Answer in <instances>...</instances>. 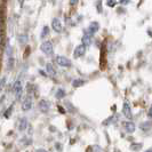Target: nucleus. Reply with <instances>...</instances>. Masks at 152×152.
Wrapping results in <instances>:
<instances>
[{
    "label": "nucleus",
    "instance_id": "obj_16",
    "mask_svg": "<svg viewBox=\"0 0 152 152\" xmlns=\"http://www.w3.org/2000/svg\"><path fill=\"white\" fill-rule=\"evenodd\" d=\"M14 66V58L13 57H9L8 58V70H12Z\"/></svg>",
    "mask_w": 152,
    "mask_h": 152
},
{
    "label": "nucleus",
    "instance_id": "obj_27",
    "mask_svg": "<svg viewBox=\"0 0 152 152\" xmlns=\"http://www.w3.org/2000/svg\"><path fill=\"white\" fill-rule=\"evenodd\" d=\"M37 152H47L46 150H42V149H40V150H37Z\"/></svg>",
    "mask_w": 152,
    "mask_h": 152
},
{
    "label": "nucleus",
    "instance_id": "obj_9",
    "mask_svg": "<svg viewBox=\"0 0 152 152\" xmlns=\"http://www.w3.org/2000/svg\"><path fill=\"white\" fill-rule=\"evenodd\" d=\"M85 53H86V47H85L83 44L81 45H78L76 47V49H75V57L78 58V57H81V56H84Z\"/></svg>",
    "mask_w": 152,
    "mask_h": 152
},
{
    "label": "nucleus",
    "instance_id": "obj_14",
    "mask_svg": "<svg viewBox=\"0 0 152 152\" xmlns=\"http://www.w3.org/2000/svg\"><path fill=\"white\" fill-rule=\"evenodd\" d=\"M48 33H49V28H48V26H44V29H42L41 33H40L41 39H44L45 37H47V36H48Z\"/></svg>",
    "mask_w": 152,
    "mask_h": 152
},
{
    "label": "nucleus",
    "instance_id": "obj_2",
    "mask_svg": "<svg viewBox=\"0 0 152 152\" xmlns=\"http://www.w3.org/2000/svg\"><path fill=\"white\" fill-rule=\"evenodd\" d=\"M56 63L60 66H63V68H71V65H72V63H71V61L69 60L68 57L62 56V55L56 56Z\"/></svg>",
    "mask_w": 152,
    "mask_h": 152
},
{
    "label": "nucleus",
    "instance_id": "obj_25",
    "mask_svg": "<svg viewBox=\"0 0 152 152\" xmlns=\"http://www.w3.org/2000/svg\"><path fill=\"white\" fill-rule=\"evenodd\" d=\"M148 115H149L150 118H152V105L150 107V109H149V112H148Z\"/></svg>",
    "mask_w": 152,
    "mask_h": 152
},
{
    "label": "nucleus",
    "instance_id": "obj_3",
    "mask_svg": "<svg viewBox=\"0 0 152 152\" xmlns=\"http://www.w3.org/2000/svg\"><path fill=\"white\" fill-rule=\"evenodd\" d=\"M40 48H41V52L45 53L46 55H50V54L53 53V45H52L50 41H45V42H42L41 46H40Z\"/></svg>",
    "mask_w": 152,
    "mask_h": 152
},
{
    "label": "nucleus",
    "instance_id": "obj_17",
    "mask_svg": "<svg viewBox=\"0 0 152 152\" xmlns=\"http://www.w3.org/2000/svg\"><path fill=\"white\" fill-rule=\"evenodd\" d=\"M64 95H65V91H64V89H58V91H57V94H56V97H57V99H61Z\"/></svg>",
    "mask_w": 152,
    "mask_h": 152
},
{
    "label": "nucleus",
    "instance_id": "obj_24",
    "mask_svg": "<svg viewBox=\"0 0 152 152\" xmlns=\"http://www.w3.org/2000/svg\"><path fill=\"white\" fill-rule=\"evenodd\" d=\"M129 2V0H120V4L121 5H127Z\"/></svg>",
    "mask_w": 152,
    "mask_h": 152
},
{
    "label": "nucleus",
    "instance_id": "obj_23",
    "mask_svg": "<svg viewBox=\"0 0 152 152\" xmlns=\"http://www.w3.org/2000/svg\"><path fill=\"white\" fill-rule=\"evenodd\" d=\"M141 148H142V145H141V144H137V145H132V149H135V150H136V149H141Z\"/></svg>",
    "mask_w": 152,
    "mask_h": 152
},
{
    "label": "nucleus",
    "instance_id": "obj_12",
    "mask_svg": "<svg viewBox=\"0 0 152 152\" xmlns=\"http://www.w3.org/2000/svg\"><path fill=\"white\" fill-rule=\"evenodd\" d=\"M83 45L85 46V47H89V46L91 45V37L89 36V34H87V33H85L84 34V37H83Z\"/></svg>",
    "mask_w": 152,
    "mask_h": 152
},
{
    "label": "nucleus",
    "instance_id": "obj_21",
    "mask_svg": "<svg viewBox=\"0 0 152 152\" xmlns=\"http://www.w3.org/2000/svg\"><path fill=\"white\" fill-rule=\"evenodd\" d=\"M97 10H99V13H102V5H101V1H99V4H97Z\"/></svg>",
    "mask_w": 152,
    "mask_h": 152
},
{
    "label": "nucleus",
    "instance_id": "obj_29",
    "mask_svg": "<svg viewBox=\"0 0 152 152\" xmlns=\"http://www.w3.org/2000/svg\"><path fill=\"white\" fill-rule=\"evenodd\" d=\"M1 54H2V47L0 46V55H1Z\"/></svg>",
    "mask_w": 152,
    "mask_h": 152
},
{
    "label": "nucleus",
    "instance_id": "obj_28",
    "mask_svg": "<svg viewBox=\"0 0 152 152\" xmlns=\"http://www.w3.org/2000/svg\"><path fill=\"white\" fill-rule=\"evenodd\" d=\"M144 152H152V148H150V149H148L146 151H144Z\"/></svg>",
    "mask_w": 152,
    "mask_h": 152
},
{
    "label": "nucleus",
    "instance_id": "obj_4",
    "mask_svg": "<svg viewBox=\"0 0 152 152\" xmlns=\"http://www.w3.org/2000/svg\"><path fill=\"white\" fill-rule=\"evenodd\" d=\"M99 30V22H91L88 25V29H87V34H89L91 37H93L97 31Z\"/></svg>",
    "mask_w": 152,
    "mask_h": 152
},
{
    "label": "nucleus",
    "instance_id": "obj_26",
    "mask_svg": "<svg viewBox=\"0 0 152 152\" xmlns=\"http://www.w3.org/2000/svg\"><path fill=\"white\" fill-rule=\"evenodd\" d=\"M17 1H18L20 6H23V4H24V0H17Z\"/></svg>",
    "mask_w": 152,
    "mask_h": 152
},
{
    "label": "nucleus",
    "instance_id": "obj_6",
    "mask_svg": "<svg viewBox=\"0 0 152 152\" xmlns=\"http://www.w3.org/2000/svg\"><path fill=\"white\" fill-rule=\"evenodd\" d=\"M31 107H32V97L30 95H26L22 102V110L23 111H29Z\"/></svg>",
    "mask_w": 152,
    "mask_h": 152
},
{
    "label": "nucleus",
    "instance_id": "obj_13",
    "mask_svg": "<svg viewBox=\"0 0 152 152\" xmlns=\"http://www.w3.org/2000/svg\"><path fill=\"white\" fill-rule=\"evenodd\" d=\"M26 127H28V120H26L25 118H22V119L20 120L18 128H20V130H25L26 129Z\"/></svg>",
    "mask_w": 152,
    "mask_h": 152
},
{
    "label": "nucleus",
    "instance_id": "obj_19",
    "mask_svg": "<svg viewBox=\"0 0 152 152\" xmlns=\"http://www.w3.org/2000/svg\"><path fill=\"white\" fill-rule=\"evenodd\" d=\"M12 110H13V105H10V107H9V109H8L7 111L5 112V117H6V118H9V115H10V112H12Z\"/></svg>",
    "mask_w": 152,
    "mask_h": 152
},
{
    "label": "nucleus",
    "instance_id": "obj_10",
    "mask_svg": "<svg viewBox=\"0 0 152 152\" xmlns=\"http://www.w3.org/2000/svg\"><path fill=\"white\" fill-rule=\"evenodd\" d=\"M39 107H40V110H41L42 112H47V111L49 110V103H48V101L41 99L40 103H39Z\"/></svg>",
    "mask_w": 152,
    "mask_h": 152
},
{
    "label": "nucleus",
    "instance_id": "obj_7",
    "mask_svg": "<svg viewBox=\"0 0 152 152\" xmlns=\"http://www.w3.org/2000/svg\"><path fill=\"white\" fill-rule=\"evenodd\" d=\"M122 113H124V115H125L127 119H132V118H133V114H132V109H130L129 103H128L127 101L124 103V107H122Z\"/></svg>",
    "mask_w": 152,
    "mask_h": 152
},
{
    "label": "nucleus",
    "instance_id": "obj_22",
    "mask_svg": "<svg viewBox=\"0 0 152 152\" xmlns=\"http://www.w3.org/2000/svg\"><path fill=\"white\" fill-rule=\"evenodd\" d=\"M78 1H79V0H70V5L75 6V5H77V4H78Z\"/></svg>",
    "mask_w": 152,
    "mask_h": 152
},
{
    "label": "nucleus",
    "instance_id": "obj_5",
    "mask_svg": "<svg viewBox=\"0 0 152 152\" xmlns=\"http://www.w3.org/2000/svg\"><path fill=\"white\" fill-rule=\"evenodd\" d=\"M52 29H53L56 33H61L62 30H63V26H62V22L60 21V18L55 17L52 21Z\"/></svg>",
    "mask_w": 152,
    "mask_h": 152
},
{
    "label": "nucleus",
    "instance_id": "obj_20",
    "mask_svg": "<svg viewBox=\"0 0 152 152\" xmlns=\"http://www.w3.org/2000/svg\"><path fill=\"white\" fill-rule=\"evenodd\" d=\"M5 83H6V78H2V79L0 80V89H1V88L5 86Z\"/></svg>",
    "mask_w": 152,
    "mask_h": 152
},
{
    "label": "nucleus",
    "instance_id": "obj_11",
    "mask_svg": "<svg viewBox=\"0 0 152 152\" xmlns=\"http://www.w3.org/2000/svg\"><path fill=\"white\" fill-rule=\"evenodd\" d=\"M46 70H47V73L52 77H56V70L53 66L52 63H47L46 64Z\"/></svg>",
    "mask_w": 152,
    "mask_h": 152
},
{
    "label": "nucleus",
    "instance_id": "obj_18",
    "mask_svg": "<svg viewBox=\"0 0 152 152\" xmlns=\"http://www.w3.org/2000/svg\"><path fill=\"white\" fill-rule=\"evenodd\" d=\"M117 4V0H107V5L109 7H114Z\"/></svg>",
    "mask_w": 152,
    "mask_h": 152
},
{
    "label": "nucleus",
    "instance_id": "obj_15",
    "mask_svg": "<svg viewBox=\"0 0 152 152\" xmlns=\"http://www.w3.org/2000/svg\"><path fill=\"white\" fill-rule=\"evenodd\" d=\"M85 81L84 80H80V79H77L73 81V87H79V86H81V85H84Z\"/></svg>",
    "mask_w": 152,
    "mask_h": 152
},
{
    "label": "nucleus",
    "instance_id": "obj_8",
    "mask_svg": "<svg viewBox=\"0 0 152 152\" xmlns=\"http://www.w3.org/2000/svg\"><path fill=\"white\" fill-rule=\"evenodd\" d=\"M124 128L126 129V132L128 133V134H133L135 129H136V126H135V124L133 121H125L124 122Z\"/></svg>",
    "mask_w": 152,
    "mask_h": 152
},
{
    "label": "nucleus",
    "instance_id": "obj_1",
    "mask_svg": "<svg viewBox=\"0 0 152 152\" xmlns=\"http://www.w3.org/2000/svg\"><path fill=\"white\" fill-rule=\"evenodd\" d=\"M13 91L15 94L16 99H21L23 95V85L21 83V80H16L14 85H13Z\"/></svg>",
    "mask_w": 152,
    "mask_h": 152
}]
</instances>
